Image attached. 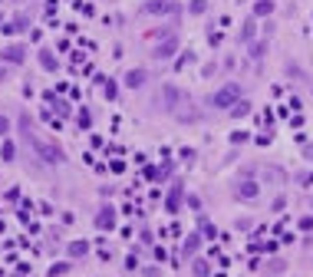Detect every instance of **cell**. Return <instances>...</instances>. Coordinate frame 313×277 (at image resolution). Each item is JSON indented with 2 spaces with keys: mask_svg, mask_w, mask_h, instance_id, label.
Instances as JSON below:
<instances>
[{
  "mask_svg": "<svg viewBox=\"0 0 313 277\" xmlns=\"http://www.w3.org/2000/svg\"><path fill=\"white\" fill-rule=\"evenodd\" d=\"M0 152H3V158H7V162H10V158L17 155V149H13V142H3V149H0Z\"/></svg>",
  "mask_w": 313,
  "mask_h": 277,
  "instance_id": "cell-10",
  "label": "cell"
},
{
  "mask_svg": "<svg viewBox=\"0 0 313 277\" xmlns=\"http://www.w3.org/2000/svg\"><path fill=\"white\" fill-rule=\"evenodd\" d=\"M36 152L43 155V162H50V165H60L63 162V149H56V145H50V142H36Z\"/></svg>",
  "mask_w": 313,
  "mask_h": 277,
  "instance_id": "cell-2",
  "label": "cell"
},
{
  "mask_svg": "<svg viewBox=\"0 0 313 277\" xmlns=\"http://www.w3.org/2000/svg\"><path fill=\"white\" fill-rule=\"evenodd\" d=\"M66 271H69V264H60V267H53V271H50V277H60V274H66Z\"/></svg>",
  "mask_w": 313,
  "mask_h": 277,
  "instance_id": "cell-13",
  "label": "cell"
},
{
  "mask_svg": "<svg viewBox=\"0 0 313 277\" xmlns=\"http://www.w3.org/2000/svg\"><path fill=\"white\" fill-rule=\"evenodd\" d=\"M194 251H198V234H191L188 244H185V254H194Z\"/></svg>",
  "mask_w": 313,
  "mask_h": 277,
  "instance_id": "cell-9",
  "label": "cell"
},
{
  "mask_svg": "<svg viewBox=\"0 0 313 277\" xmlns=\"http://www.w3.org/2000/svg\"><path fill=\"white\" fill-rule=\"evenodd\" d=\"M3 60H7V63H23V60H27V46H20V43H13V46H7V50H3Z\"/></svg>",
  "mask_w": 313,
  "mask_h": 277,
  "instance_id": "cell-4",
  "label": "cell"
},
{
  "mask_svg": "<svg viewBox=\"0 0 313 277\" xmlns=\"http://www.w3.org/2000/svg\"><path fill=\"white\" fill-rule=\"evenodd\" d=\"M234 195H238L241 201H254L257 198V182H238V185H234Z\"/></svg>",
  "mask_w": 313,
  "mask_h": 277,
  "instance_id": "cell-3",
  "label": "cell"
},
{
  "mask_svg": "<svg viewBox=\"0 0 313 277\" xmlns=\"http://www.w3.org/2000/svg\"><path fill=\"white\" fill-rule=\"evenodd\" d=\"M142 83H145V69H132V73H125V86H129V89H139Z\"/></svg>",
  "mask_w": 313,
  "mask_h": 277,
  "instance_id": "cell-6",
  "label": "cell"
},
{
  "mask_svg": "<svg viewBox=\"0 0 313 277\" xmlns=\"http://www.w3.org/2000/svg\"><path fill=\"white\" fill-rule=\"evenodd\" d=\"M194 274H198V277H205V274H208V267H205V261H194Z\"/></svg>",
  "mask_w": 313,
  "mask_h": 277,
  "instance_id": "cell-12",
  "label": "cell"
},
{
  "mask_svg": "<svg viewBox=\"0 0 313 277\" xmlns=\"http://www.w3.org/2000/svg\"><path fill=\"white\" fill-rule=\"evenodd\" d=\"M86 251H89V244H86V241H79V244H69V254H73V257H83Z\"/></svg>",
  "mask_w": 313,
  "mask_h": 277,
  "instance_id": "cell-8",
  "label": "cell"
},
{
  "mask_svg": "<svg viewBox=\"0 0 313 277\" xmlns=\"http://www.w3.org/2000/svg\"><path fill=\"white\" fill-rule=\"evenodd\" d=\"M238 99H241V86L238 83H227V86H221L211 96V106L215 109H227V106H238Z\"/></svg>",
  "mask_w": 313,
  "mask_h": 277,
  "instance_id": "cell-1",
  "label": "cell"
},
{
  "mask_svg": "<svg viewBox=\"0 0 313 277\" xmlns=\"http://www.w3.org/2000/svg\"><path fill=\"white\" fill-rule=\"evenodd\" d=\"M112 211H116V208H102V215L96 218V224H99V228H106V231H109V228L116 224V215H112Z\"/></svg>",
  "mask_w": 313,
  "mask_h": 277,
  "instance_id": "cell-7",
  "label": "cell"
},
{
  "mask_svg": "<svg viewBox=\"0 0 313 277\" xmlns=\"http://www.w3.org/2000/svg\"><path fill=\"white\" fill-rule=\"evenodd\" d=\"M175 46H178V40H175V36H168V40H165L162 46H155V56H158V60H172Z\"/></svg>",
  "mask_w": 313,
  "mask_h": 277,
  "instance_id": "cell-5",
  "label": "cell"
},
{
  "mask_svg": "<svg viewBox=\"0 0 313 277\" xmlns=\"http://www.w3.org/2000/svg\"><path fill=\"white\" fill-rule=\"evenodd\" d=\"M7 132H10V119H3V116H0V139H3Z\"/></svg>",
  "mask_w": 313,
  "mask_h": 277,
  "instance_id": "cell-11",
  "label": "cell"
}]
</instances>
